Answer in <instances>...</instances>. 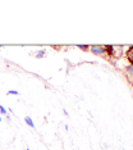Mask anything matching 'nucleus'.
Returning a JSON list of instances; mask_svg holds the SVG:
<instances>
[{
	"label": "nucleus",
	"instance_id": "nucleus-1",
	"mask_svg": "<svg viewBox=\"0 0 133 150\" xmlns=\"http://www.w3.org/2000/svg\"><path fill=\"white\" fill-rule=\"evenodd\" d=\"M90 49H91L92 53L97 54V55H102V54L106 53V50H105V46H102V45H92V46H90Z\"/></svg>",
	"mask_w": 133,
	"mask_h": 150
},
{
	"label": "nucleus",
	"instance_id": "nucleus-5",
	"mask_svg": "<svg viewBox=\"0 0 133 150\" xmlns=\"http://www.w3.org/2000/svg\"><path fill=\"white\" fill-rule=\"evenodd\" d=\"M44 55H45V50H40V52L36 54V58H42Z\"/></svg>",
	"mask_w": 133,
	"mask_h": 150
},
{
	"label": "nucleus",
	"instance_id": "nucleus-7",
	"mask_svg": "<svg viewBox=\"0 0 133 150\" xmlns=\"http://www.w3.org/2000/svg\"><path fill=\"white\" fill-rule=\"evenodd\" d=\"M0 113H1V114H6V109L3 107V105H0Z\"/></svg>",
	"mask_w": 133,
	"mask_h": 150
},
{
	"label": "nucleus",
	"instance_id": "nucleus-3",
	"mask_svg": "<svg viewBox=\"0 0 133 150\" xmlns=\"http://www.w3.org/2000/svg\"><path fill=\"white\" fill-rule=\"evenodd\" d=\"M25 122L30 126L31 128H35V123H33V121H32V118H31V117H26L25 118Z\"/></svg>",
	"mask_w": 133,
	"mask_h": 150
},
{
	"label": "nucleus",
	"instance_id": "nucleus-4",
	"mask_svg": "<svg viewBox=\"0 0 133 150\" xmlns=\"http://www.w3.org/2000/svg\"><path fill=\"white\" fill-rule=\"evenodd\" d=\"M127 73L129 74L131 77H133V64H129V66H127Z\"/></svg>",
	"mask_w": 133,
	"mask_h": 150
},
{
	"label": "nucleus",
	"instance_id": "nucleus-6",
	"mask_svg": "<svg viewBox=\"0 0 133 150\" xmlns=\"http://www.w3.org/2000/svg\"><path fill=\"white\" fill-rule=\"evenodd\" d=\"M78 47H80V49H83L84 52H87V50L90 49V46L88 45H78Z\"/></svg>",
	"mask_w": 133,
	"mask_h": 150
},
{
	"label": "nucleus",
	"instance_id": "nucleus-9",
	"mask_svg": "<svg viewBox=\"0 0 133 150\" xmlns=\"http://www.w3.org/2000/svg\"><path fill=\"white\" fill-rule=\"evenodd\" d=\"M0 122H1V117H0Z\"/></svg>",
	"mask_w": 133,
	"mask_h": 150
},
{
	"label": "nucleus",
	"instance_id": "nucleus-2",
	"mask_svg": "<svg viewBox=\"0 0 133 150\" xmlns=\"http://www.w3.org/2000/svg\"><path fill=\"white\" fill-rule=\"evenodd\" d=\"M125 55H127V59L129 60V63L133 64V45H132V46H129V49L127 50Z\"/></svg>",
	"mask_w": 133,
	"mask_h": 150
},
{
	"label": "nucleus",
	"instance_id": "nucleus-8",
	"mask_svg": "<svg viewBox=\"0 0 133 150\" xmlns=\"http://www.w3.org/2000/svg\"><path fill=\"white\" fill-rule=\"evenodd\" d=\"M8 95H18V91H15V90H10V91H8Z\"/></svg>",
	"mask_w": 133,
	"mask_h": 150
},
{
	"label": "nucleus",
	"instance_id": "nucleus-10",
	"mask_svg": "<svg viewBox=\"0 0 133 150\" xmlns=\"http://www.w3.org/2000/svg\"><path fill=\"white\" fill-rule=\"evenodd\" d=\"M27 150H30V149H27Z\"/></svg>",
	"mask_w": 133,
	"mask_h": 150
}]
</instances>
